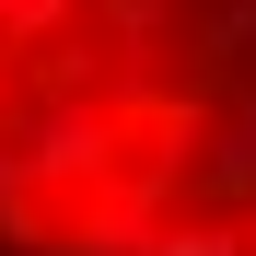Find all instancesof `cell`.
Instances as JSON below:
<instances>
[{
  "label": "cell",
  "mask_w": 256,
  "mask_h": 256,
  "mask_svg": "<svg viewBox=\"0 0 256 256\" xmlns=\"http://www.w3.org/2000/svg\"><path fill=\"white\" fill-rule=\"evenodd\" d=\"M0 244L256 256V0H0Z\"/></svg>",
  "instance_id": "6da1fadb"
}]
</instances>
